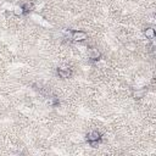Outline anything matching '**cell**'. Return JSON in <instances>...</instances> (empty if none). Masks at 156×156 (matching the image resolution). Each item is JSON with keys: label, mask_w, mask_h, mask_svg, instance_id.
Returning a JSON list of instances; mask_svg holds the SVG:
<instances>
[{"label": "cell", "mask_w": 156, "mask_h": 156, "mask_svg": "<svg viewBox=\"0 0 156 156\" xmlns=\"http://www.w3.org/2000/svg\"><path fill=\"white\" fill-rule=\"evenodd\" d=\"M85 139H87V143L91 147H98L100 141H101V139H102V134L99 130H91V132H89L87 134Z\"/></svg>", "instance_id": "1"}, {"label": "cell", "mask_w": 156, "mask_h": 156, "mask_svg": "<svg viewBox=\"0 0 156 156\" xmlns=\"http://www.w3.org/2000/svg\"><path fill=\"white\" fill-rule=\"evenodd\" d=\"M68 37L73 40V41H84L88 39V34L83 30H77V29H73V30H69V34Z\"/></svg>", "instance_id": "2"}, {"label": "cell", "mask_w": 156, "mask_h": 156, "mask_svg": "<svg viewBox=\"0 0 156 156\" xmlns=\"http://www.w3.org/2000/svg\"><path fill=\"white\" fill-rule=\"evenodd\" d=\"M56 73L57 76L61 78V79H67L72 76V68L66 66V65H62V66H58L57 69H56Z\"/></svg>", "instance_id": "3"}, {"label": "cell", "mask_w": 156, "mask_h": 156, "mask_svg": "<svg viewBox=\"0 0 156 156\" xmlns=\"http://www.w3.org/2000/svg\"><path fill=\"white\" fill-rule=\"evenodd\" d=\"M89 58L91 61H99L101 58V52L96 48H91L89 50Z\"/></svg>", "instance_id": "4"}, {"label": "cell", "mask_w": 156, "mask_h": 156, "mask_svg": "<svg viewBox=\"0 0 156 156\" xmlns=\"http://www.w3.org/2000/svg\"><path fill=\"white\" fill-rule=\"evenodd\" d=\"M144 35L146 37V39H149V40H154L155 39V37H156V32H155V29L152 28V27H146V28H144Z\"/></svg>", "instance_id": "5"}, {"label": "cell", "mask_w": 156, "mask_h": 156, "mask_svg": "<svg viewBox=\"0 0 156 156\" xmlns=\"http://www.w3.org/2000/svg\"><path fill=\"white\" fill-rule=\"evenodd\" d=\"M21 6H22V9H23V11H24V15L34 10V4H33V2H29V1H28V2H24V4L21 5Z\"/></svg>", "instance_id": "6"}, {"label": "cell", "mask_w": 156, "mask_h": 156, "mask_svg": "<svg viewBox=\"0 0 156 156\" xmlns=\"http://www.w3.org/2000/svg\"><path fill=\"white\" fill-rule=\"evenodd\" d=\"M145 93H146V90H145V89H138V90L133 91V98H134V99H136V100H139V99L144 98Z\"/></svg>", "instance_id": "7"}, {"label": "cell", "mask_w": 156, "mask_h": 156, "mask_svg": "<svg viewBox=\"0 0 156 156\" xmlns=\"http://www.w3.org/2000/svg\"><path fill=\"white\" fill-rule=\"evenodd\" d=\"M46 102H48V105H50V106H56V105H58V98H56V96H50L48 100H46Z\"/></svg>", "instance_id": "8"}, {"label": "cell", "mask_w": 156, "mask_h": 156, "mask_svg": "<svg viewBox=\"0 0 156 156\" xmlns=\"http://www.w3.org/2000/svg\"><path fill=\"white\" fill-rule=\"evenodd\" d=\"M12 11H13V15H15V16H17V17H21V16H23V15H24V11H23L22 6H16Z\"/></svg>", "instance_id": "9"}, {"label": "cell", "mask_w": 156, "mask_h": 156, "mask_svg": "<svg viewBox=\"0 0 156 156\" xmlns=\"http://www.w3.org/2000/svg\"><path fill=\"white\" fill-rule=\"evenodd\" d=\"M127 48H129V50H134L135 49V45L132 43V44H127Z\"/></svg>", "instance_id": "10"}]
</instances>
